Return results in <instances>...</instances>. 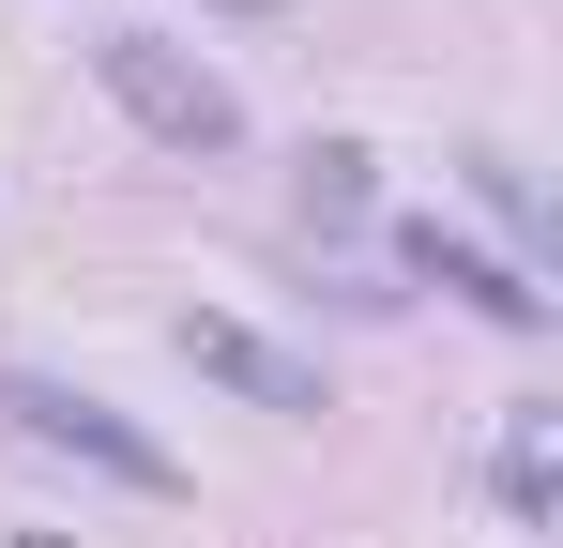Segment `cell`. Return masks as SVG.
Masks as SVG:
<instances>
[{
    "mask_svg": "<svg viewBox=\"0 0 563 548\" xmlns=\"http://www.w3.org/2000/svg\"><path fill=\"white\" fill-rule=\"evenodd\" d=\"M92 77H107V107H122L137 138H168V153H244V91L213 77V62H184L168 31H107Z\"/></svg>",
    "mask_w": 563,
    "mask_h": 548,
    "instance_id": "7a4b0ae2",
    "label": "cell"
},
{
    "mask_svg": "<svg viewBox=\"0 0 563 548\" xmlns=\"http://www.w3.org/2000/svg\"><path fill=\"white\" fill-rule=\"evenodd\" d=\"M472 198H487V213H503V229H533V213H549V198H533V168H518V153H472Z\"/></svg>",
    "mask_w": 563,
    "mask_h": 548,
    "instance_id": "52a82bcc",
    "label": "cell"
},
{
    "mask_svg": "<svg viewBox=\"0 0 563 548\" xmlns=\"http://www.w3.org/2000/svg\"><path fill=\"white\" fill-rule=\"evenodd\" d=\"M396 244H411V274H442L472 320H503V336H549V289H533L518 260H487V244H457V229H396Z\"/></svg>",
    "mask_w": 563,
    "mask_h": 548,
    "instance_id": "277c9868",
    "label": "cell"
},
{
    "mask_svg": "<svg viewBox=\"0 0 563 548\" xmlns=\"http://www.w3.org/2000/svg\"><path fill=\"white\" fill-rule=\"evenodd\" d=\"M366 198H380V168L351 153V138H320V153H305V213H320V229H351Z\"/></svg>",
    "mask_w": 563,
    "mask_h": 548,
    "instance_id": "5b68a950",
    "label": "cell"
},
{
    "mask_svg": "<svg viewBox=\"0 0 563 548\" xmlns=\"http://www.w3.org/2000/svg\"><path fill=\"white\" fill-rule=\"evenodd\" d=\"M503 503H518V518H549V412H518V427H503Z\"/></svg>",
    "mask_w": 563,
    "mask_h": 548,
    "instance_id": "8992f818",
    "label": "cell"
},
{
    "mask_svg": "<svg viewBox=\"0 0 563 548\" xmlns=\"http://www.w3.org/2000/svg\"><path fill=\"white\" fill-rule=\"evenodd\" d=\"M213 15H289V0H213Z\"/></svg>",
    "mask_w": 563,
    "mask_h": 548,
    "instance_id": "ba28073f",
    "label": "cell"
},
{
    "mask_svg": "<svg viewBox=\"0 0 563 548\" xmlns=\"http://www.w3.org/2000/svg\"><path fill=\"white\" fill-rule=\"evenodd\" d=\"M168 351H184L198 381H229L244 412H289V427H305V412H335V396H320V365L275 351V336H260V320H229V305H168Z\"/></svg>",
    "mask_w": 563,
    "mask_h": 548,
    "instance_id": "3957f363",
    "label": "cell"
},
{
    "mask_svg": "<svg viewBox=\"0 0 563 548\" xmlns=\"http://www.w3.org/2000/svg\"><path fill=\"white\" fill-rule=\"evenodd\" d=\"M0 427L46 442V457H77V472H107V487H137V503H184V457L153 442V427H122L107 396L46 381V365H0Z\"/></svg>",
    "mask_w": 563,
    "mask_h": 548,
    "instance_id": "6da1fadb",
    "label": "cell"
}]
</instances>
